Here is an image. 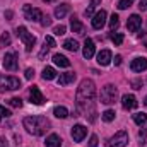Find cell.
<instances>
[{"label": "cell", "instance_id": "cell-1", "mask_svg": "<svg viewBox=\"0 0 147 147\" xmlns=\"http://www.w3.org/2000/svg\"><path fill=\"white\" fill-rule=\"evenodd\" d=\"M94 96H96L94 82L91 79H84L79 84V89H77V108L84 113V116H89V121L96 120Z\"/></svg>", "mask_w": 147, "mask_h": 147}, {"label": "cell", "instance_id": "cell-2", "mask_svg": "<svg viewBox=\"0 0 147 147\" xmlns=\"http://www.w3.org/2000/svg\"><path fill=\"white\" fill-rule=\"evenodd\" d=\"M24 128L31 134V135H36V137H41L46 134V130H50V121L46 116H41V115H36V116H26L24 121H22Z\"/></svg>", "mask_w": 147, "mask_h": 147}, {"label": "cell", "instance_id": "cell-3", "mask_svg": "<svg viewBox=\"0 0 147 147\" xmlns=\"http://www.w3.org/2000/svg\"><path fill=\"white\" fill-rule=\"evenodd\" d=\"M118 99V89L113 84H106L99 92V101L103 105H115Z\"/></svg>", "mask_w": 147, "mask_h": 147}, {"label": "cell", "instance_id": "cell-4", "mask_svg": "<svg viewBox=\"0 0 147 147\" xmlns=\"http://www.w3.org/2000/svg\"><path fill=\"white\" fill-rule=\"evenodd\" d=\"M17 89H21V80L17 77H12V75H2L0 77V92L17 91Z\"/></svg>", "mask_w": 147, "mask_h": 147}, {"label": "cell", "instance_id": "cell-5", "mask_svg": "<svg viewBox=\"0 0 147 147\" xmlns=\"http://www.w3.org/2000/svg\"><path fill=\"white\" fill-rule=\"evenodd\" d=\"M17 36L22 39V43H24V46H26V51H31L33 46L36 45V38L33 36L24 26H19V28H17Z\"/></svg>", "mask_w": 147, "mask_h": 147}, {"label": "cell", "instance_id": "cell-6", "mask_svg": "<svg viewBox=\"0 0 147 147\" xmlns=\"http://www.w3.org/2000/svg\"><path fill=\"white\" fill-rule=\"evenodd\" d=\"M127 144H128V134L121 130V132H116L106 142V147H127Z\"/></svg>", "mask_w": 147, "mask_h": 147}, {"label": "cell", "instance_id": "cell-7", "mask_svg": "<svg viewBox=\"0 0 147 147\" xmlns=\"http://www.w3.org/2000/svg\"><path fill=\"white\" fill-rule=\"evenodd\" d=\"M24 17H26L28 21L38 22V21H41V19H43V14H41V10H39V9H33L29 3H26V5H24Z\"/></svg>", "mask_w": 147, "mask_h": 147}, {"label": "cell", "instance_id": "cell-8", "mask_svg": "<svg viewBox=\"0 0 147 147\" xmlns=\"http://www.w3.org/2000/svg\"><path fill=\"white\" fill-rule=\"evenodd\" d=\"M17 55L16 53H5L3 57V69L5 70H10V72H16L17 70Z\"/></svg>", "mask_w": 147, "mask_h": 147}, {"label": "cell", "instance_id": "cell-9", "mask_svg": "<svg viewBox=\"0 0 147 147\" xmlns=\"http://www.w3.org/2000/svg\"><path fill=\"white\" fill-rule=\"evenodd\" d=\"M140 26H142V17L137 16V14H132L128 17V21H127V29L130 33H137L140 29Z\"/></svg>", "mask_w": 147, "mask_h": 147}, {"label": "cell", "instance_id": "cell-10", "mask_svg": "<svg viewBox=\"0 0 147 147\" xmlns=\"http://www.w3.org/2000/svg\"><path fill=\"white\" fill-rule=\"evenodd\" d=\"M121 106H123V110H135L139 106V101L134 94H125L121 98Z\"/></svg>", "mask_w": 147, "mask_h": 147}, {"label": "cell", "instance_id": "cell-11", "mask_svg": "<svg viewBox=\"0 0 147 147\" xmlns=\"http://www.w3.org/2000/svg\"><path fill=\"white\" fill-rule=\"evenodd\" d=\"M29 99H31V103L36 105V106H39V105L45 103V96L41 94V91L38 89V86H33V87L29 89Z\"/></svg>", "mask_w": 147, "mask_h": 147}, {"label": "cell", "instance_id": "cell-12", "mask_svg": "<svg viewBox=\"0 0 147 147\" xmlns=\"http://www.w3.org/2000/svg\"><path fill=\"white\" fill-rule=\"evenodd\" d=\"M86 135H87V128L84 125H75V127H72V139L75 142H82L86 139Z\"/></svg>", "mask_w": 147, "mask_h": 147}, {"label": "cell", "instance_id": "cell-13", "mask_svg": "<svg viewBox=\"0 0 147 147\" xmlns=\"http://www.w3.org/2000/svg\"><path fill=\"white\" fill-rule=\"evenodd\" d=\"M105 24H106V10L96 12L94 17H92V28H94V29H101Z\"/></svg>", "mask_w": 147, "mask_h": 147}, {"label": "cell", "instance_id": "cell-14", "mask_svg": "<svg viewBox=\"0 0 147 147\" xmlns=\"http://www.w3.org/2000/svg\"><path fill=\"white\" fill-rule=\"evenodd\" d=\"M94 51H96V46H94V41L91 39V38H86V41H84V50H82V55H84V58H92L94 57Z\"/></svg>", "mask_w": 147, "mask_h": 147}, {"label": "cell", "instance_id": "cell-15", "mask_svg": "<svg viewBox=\"0 0 147 147\" xmlns=\"http://www.w3.org/2000/svg\"><path fill=\"white\" fill-rule=\"evenodd\" d=\"M130 69H132L134 72H144V70L147 69V58L146 57H139V58L132 60Z\"/></svg>", "mask_w": 147, "mask_h": 147}, {"label": "cell", "instance_id": "cell-16", "mask_svg": "<svg viewBox=\"0 0 147 147\" xmlns=\"http://www.w3.org/2000/svg\"><path fill=\"white\" fill-rule=\"evenodd\" d=\"M98 63L101 65V67H108L111 63V60H113V57H111V51L110 50H101L99 53H98Z\"/></svg>", "mask_w": 147, "mask_h": 147}, {"label": "cell", "instance_id": "cell-17", "mask_svg": "<svg viewBox=\"0 0 147 147\" xmlns=\"http://www.w3.org/2000/svg\"><path fill=\"white\" fill-rule=\"evenodd\" d=\"M75 80V74L74 72H65V74H60V77L57 79L58 86H69L70 82Z\"/></svg>", "mask_w": 147, "mask_h": 147}, {"label": "cell", "instance_id": "cell-18", "mask_svg": "<svg viewBox=\"0 0 147 147\" xmlns=\"http://www.w3.org/2000/svg\"><path fill=\"white\" fill-rule=\"evenodd\" d=\"M53 63H55V65H58V67H62V69H67V67H70V60H69L67 57L60 55V53L53 55Z\"/></svg>", "mask_w": 147, "mask_h": 147}, {"label": "cell", "instance_id": "cell-19", "mask_svg": "<svg viewBox=\"0 0 147 147\" xmlns=\"http://www.w3.org/2000/svg\"><path fill=\"white\" fill-rule=\"evenodd\" d=\"M70 29H72V33H77V34H84V26H82V22L72 16L70 17Z\"/></svg>", "mask_w": 147, "mask_h": 147}, {"label": "cell", "instance_id": "cell-20", "mask_svg": "<svg viewBox=\"0 0 147 147\" xmlns=\"http://www.w3.org/2000/svg\"><path fill=\"white\" fill-rule=\"evenodd\" d=\"M46 147H62V139L57 135V134H51L46 137Z\"/></svg>", "mask_w": 147, "mask_h": 147}, {"label": "cell", "instance_id": "cell-21", "mask_svg": "<svg viewBox=\"0 0 147 147\" xmlns=\"http://www.w3.org/2000/svg\"><path fill=\"white\" fill-rule=\"evenodd\" d=\"M69 10H70V5H69V3H62V5H58V7L55 9V17L63 19V17L69 14Z\"/></svg>", "mask_w": 147, "mask_h": 147}, {"label": "cell", "instance_id": "cell-22", "mask_svg": "<svg viewBox=\"0 0 147 147\" xmlns=\"http://www.w3.org/2000/svg\"><path fill=\"white\" fill-rule=\"evenodd\" d=\"M41 77H43L45 80H53V79H57V72H55L53 67H45V69H43V74H41Z\"/></svg>", "mask_w": 147, "mask_h": 147}, {"label": "cell", "instance_id": "cell-23", "mask_svg": "<svg viewBox=\"0 0 147 147\" xmlns=\"http://www.w3.org/2000/svg\"><path fill=\"white\" fill-rule=\"evenodd\" d=\"M53 115H55L57 118H62V120H63V118L69 116V110H67L65 106H57V108L53 110Z\"/></svg>", "mask_w": 147, "mask_h": 147}, {"label": "cell", "instance_id": "cell-24", "mask_svg": "<svg viewBox=\"0 0 147 147\" xmlns=\"http://www.w3.org/2000/svg\"><path fill=\"white\" fill-rule=\"evenodd\" d=\"M63 48L69 50V51H77V50H79V43H77L75 39H65Z\"/></svg>", "mask_w": 147, "mask_h": 147}, {"label": "cell", "instance_id": "cell-25", "mask_svg": "<svg viewBox=\"0 0 147 147\" xmlns=\"http://www.w3.org/2000/svg\"><path fill=\"white\" fill-rule=\"evenodd\" d=\"M134 121H135L139 127H142L147 121V115L146 113H135V115H134Z\"/></svg>", "mask_w": 147, "mask_h": 147}, {"label": "cell", "instance_id": "cell-26", "mask_svg": "<svg viewBox=\"0 0 147 147\" xmlns=\"http://www.w3.org/2000/svg\"><path fill=\"white\" fill-rule=\"evenodd\" d=\"M10 41H12V38H10V33H3L2 36H0V48H5V46H9L10 45Z\"/></svg>", "mask_w": 147, "mask_h": 147}, {"label": "cell", "instance_id": "cell-27", "mask_svg": "<svg viewBox=\"0 0 147 147\" xmlns=\"http://www.w3.org/2000/svg\"><path fill=\"white\" fill-rule=\"evenodd\" d=\"M118 26H120V17H118L116 14H113V16L110 17V29L111 31H115Z\"/></svg>", "mask_w": 147, "mask_h": 147}, {"label": "cell", "instance_id": "cell-28", "mask_svg": "<svg viewBox=\"0 0 147 147\" xmlns=\"http://www.w3.org/2000/svg\"><path fill=\"white\" fill-rule=\"evenodd\" d=\"M111 41H113L116 46H120V45L123 43V34H121V33H111Z\"/></svg>", "mask_w": 147, "mask_h": 147}, {"label": "cell", "instance_id": "cell-29", "mask_svg": "<svg viewBox=\"0 0 147 147\" xmlns=\"http://www.w3.org/2000/svg\"><path fill=\"white\" fill-rule=\"evenodd\" d=\"M115 115H116V113H115L113 110H106L103 115H101V118H103L105 121H113V120H115Z\"/></svg>", "mask_w": 147, "mask_h": 147}, {"label": "cell", "instance_id": "cell-30", "mask_svg": "<svg viewBox=\"0 0 147 147\" xmlns=\"http://www.w3.org/2000/svg\"><path fill=\"white\" fill-rule=\"evenodd\" d=\"M65 31H67V28H65L63 24H58V26H55V28H53V33H55L57 36H63V34H65Z\"/></svg>", "mask_w": 147, "mask_h": 147}, {"label": "cell", "instance_id": "cell-31", "mask_svg": "<svg viewBox=\"0 0 147 147\" xmlns=\"http://www.w3.org/2000/svg\"><path fill=\"white\" fill-rule=\"evenodd\" d=\"M132 3H134V0H120L116 7H118L120 10H125V9H128V7H130Z\"/></svg>", "mask_w": 147, "mask_h": 147}, {"label": "cell", "instance_id": "cell-32", "mask_svg": "<svg viewBox=\"0 0 147 147\" xmlns=\"http://www.w3.org/2000/svg\"><path fill=\"white\" fill-rule=\"evenodd\" d=\"M9 105L14 106V108H21V106H22V99H21V98H10V99H9Z\"/></svg>", "mask_w": 147, "mask_h": 147}, {"label": "cell", "instance_id": "cell-33", "mask_svg": "<svg viewBox=\"0 0 147 147\" xmlns=\"http://www.w3.org/2000/svg\"><path fill=\"white\" fill-rule=\"evenodd\" d=\"M48 50H50V46H48V45L45 43V45H43V48H41V51H39V55H38V58H39V60H43V58L46 57V53H48Z\"/></svg>", "mask_w": 147, "mask_h": 147}, {"label": "cell", "instance_id": "cell-34", "mask_svg": "<svg viewBox=\"0 0 147 147\" xmlns=\"http://www.w3.org/2000/svg\"><path fill=\"white\" fill-rule=\"evenodd\" d=\"M41 26H43V28L51 26V19H50V16H43V19H41Z\"/></svg>", "mask_w": 147, "mask_h": 147}, {"label": "cell", "instance_id": "cell-35", "mask_svg": "<svg viewBox=\"0 0 147 147\" xmlns=\"http://www.w3.org/2000/svg\"><path fill=\"white\" fill-rule=\"evenodd\" d=\"M45 43L50 46V48H53V46H57V43H55V39H53V36H46L45 38Z\"/></svg>", "mask_w": 147, "mask_h": 147}, {"label": "cell", "instance_id": "cell-36", "mask_svg": "<svg viewBox=\"0 0 147 147\" xmlns=\"http://www.w3.org/2000/svg\"><path fill=\"white\" fill-rule=\"evenodd\" d=\"M7 116H10V111L5 110L3 106H0V120H2V118H7Z\"/></svg>", "mask_w": 147, "mask_h": 147}, {"label": "cell", "instance_id": "cell-37", "mask_svg": "<svg viewBox=\"0 0 147 147\" xmlns=\"http://www.w3.org/2000/svg\"><path fill=\"white\" fill-rule=\"evenodd\" d=\"M89 147H98V137H96V135H91V139H89Z\"/></svg>", "mask_w": 147, "mask_h": 147}, {"label": "cell", "instance_id": "cell-38", "mask_svg": "<svg viewBox=\"0 0 147 147\" xmlns=\"http://www.w3.org/2000/svg\"><path fill=\"white\" fill-rule=\"evenodd\" d=\"M33 77H34V69H28V70H26V79L31 80Z\"/></svg>", "mask_w": 147, "mask_h": 147}, {"label": "cell", "instance_id": "cell-39", "mask_svg": "<svg viewBox=\"0 0 147 147\" xmlns=\"http://www.w3.org/2000/svg\"><path fill=\"white\" fill-rule=\"evenodd\" d=\"M92 10H94V7H91V5H89V7L84 10V16H86V17H91V16H92Z\"/></svg>", "mask_w": 147, "mask_h": 147}, {"label": "cell", "instance_id": "cell-40", "mask_svg": "<svg viewBox=\"0 0 147 147\" xmlns=\"http://www.w3.org/2000/svg\"><path fill=\"white\" fill-rule=\"evenodd\" d=\"M139 9H140V10H147V0H140Z\"/></svg>", "mask_w": 147, "mask_h": 147}, {"label": "cell", "instance_id": "cell-41", "mask_svg": "<svg viewBox=\"0 0 147 147\" xmlns=\"http://www.w3.org/2000/svg\"><path fill=\"white\" fill-rule=\"evenodd\" d=\"M132 86H134V89H140V87H142V82H140V80H134Z\"/></svg>", "mask_w": 147, "mask_h": 147}, {"label": "cell", "instance_id": "cell-42", "mask_svg": "<svg viewBox=\"0 0 147 147\" xmlns=\"http://www.w3.org/2000/svg\"><path fill=\"white\" fill-rule=\"evenodd\" d=\"M113 62H115V65H116V67H118V65H121V57H120V55H116Z\"/></svg>", "mask_w": 147, "mask_h": 147}, {"label": "cell", "instance_id": "cell-43", "mask_svg": "<svg viewBox=\"0 0 147 147\" xmlns=\"http://www.w3.org/2000/svg\"><path fill=\"white\" fill-rule=\"evenodd\" d=\"M0 147H9V144H7V140H5L3 137H0Z\"/></svg>", "mask_w": 147, "mask_h": 147}, {"label": "cell", "instance_id": "cell-44", "mask_svg": "<svg viewBox=\"0 0 147 147\" xmlns=\"http://www.w3.org/2000/svg\"><path fill=\"white\" fill-rule=\"evenodd\" d=\"M139 135H140V139H142V140H146V139H147L146 130H140V132H139Z\"/></svg>", "mask_w": 147, "mask_h": 147}, {"label": "cell", "instance_id": "cell-45", "mask_svg": "<svg viewBox=\"0 0 147 147\" xmlns=\"http://www.w3.org/2000/svg\"><path fill=\"white\" fill-rule=\"evenodd\" d=\"M12 16H14V12H12V10H7V12H5V17H7L9 21L12 19Z\"/></svg>", "mask_w": 147, "mask_h": 147}, {"label": "cell", "instance_id": "cell-46", "mask_svg": "<svg viewBox=\"0 0 147 147\" xmlns=\"http://www.w3.org/2000/svg\"><path fill=\"white\" fill-rule=\"evenodd\" d=\"M99 2H101V0H91V7H96Z\"/></svg>", "mask_w": 147, "mask_h": 147}, {"label": "cell", "instance_id": "cell-47", "mask_svg": "<svg viewBox=\"0 0 147 147\" xmlns=\"http://www.w3.org/2000/svg\"><path fill=\"white\" fill-rule=\"evenodd\" d=\"M144 105H146V106H147V96H146V99H144Z\"/></svg>", "mask_w": 147, "mask_h": 147}, {"label": "cell", "instance_id": "cell-48", "mask_svg": "<svg viewBox=\"0 0 147 147\" xmlns=\"http://www.w3.org/2000/svg\"><path fill=\"white\" fill-rule=\"evenodd\" d=\"M43 2H53V0H43Z\"/></svg>", "mask_w": 147, "mask_h": 147}]
</instances>
